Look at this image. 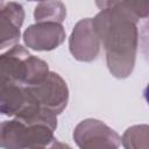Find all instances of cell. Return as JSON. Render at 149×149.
<instances>
[{"label":"cell","instance_id":"obj_1","mask_svg":"<svg viewBox=\"0 0 149 149\" xmlns=\"http://www.w3.org/2000/svg\"><path fill=\"white\" fill-rule=\"evenodd\" d=\"M100 12L92 19L106 54L109 72L119 79L132 74L139 47L137 22L149 13V2L97 1Z\"/></svg>","mask_w":149,"mask_h":149},{"label":"cell","instance_id":"obj_2","mask_svg":"<svg viewBox=\"0 0 149 149\" xmlns=\"http://www.w3.org/2000/svg\"><path fill=\"white\" fill-rule=\"evenodd\" d=\"M0 72L9 83L22 86H35L49 74L48 63L29 54L20 44L13 45L0 55Z\"/></svg>","mask_w":149,"mask_h":149},{"label":"cell","instance_id":"obj_3","mask_svg":"<svg viewBox=\"0 0 149 149\" xmlns=\"http://www.w3.org/2000/svg\"><path fill=\"white\" fill-rule=\"evenodd\" d=\"M54 129L44 125H27L16 119L0 123V148L34 149L48 144L55 137Z\"/></svg>","mask_w":149,"mask_h":149},{"label":"cell","instance_id":"obj_4","mask_svg":"<svg viewBox=\"0 0 149 149\" xmlns=\"http://www.w3.org/2000/svg\"><path fill=\"white\" fill-rule=\"evenodd\" d=\"M73 141L79 149H119L121 136L98 119H85L73 129Z\"/></svg>","mask_w":149,"mask_h":149},{"label":"cell","instance_id":"obj_5","mask_svg":"<svg viewBox=\"0 0 149 149\" xmlns=\"http://www.w3.org/2000/svg\"><path fill=\"white\" fill-rule=\"evenodd\" d=\"M27 87L35 101L55 115L61 114L69 102V87L57 72L50 71L42 83Z\"/></svg>","mask_w":149,"mask_h":149},{"label":"cell","instance_id":"obj_6","mask_svg":"<svg viewBox=\"0 0 149 149\" xmlns=\"http://www.w3.org/2000/svg\"><path fill=\"white\" fill-rule=\"evenodd\" d=\"M100 45L92 17H85L74 24L69 38V49L74 59L79 62L94 61L99 55Z\"/></svg>","mask_w":149,"mask_h":149},{"label":"cell","instance_id":"obj_7","mask_svg":"<svg viewBox=\"0 0 149 149\" xmlns=\"http://www.w3.org/2000/svg\"><path fill=\"white\" fill-rule=\"evenodd\" d=\"M65 30L61 23L35 22L23 33L24 44L35 51H51L65 41Z\"/></svg>","mask_w":149,"mask_h":149},{"label":"cell","instance_id":"obj_8","mask_svg":"<svg viewBox=\"0 0 149 149\" xmlns=\"http://www.w3.org/2000/svg\"><path fill=\"white\" fill-rule=\"evenodd\" d=\"M24 9L21 3L9 1L0 7V50L15 45L21 37Z\"/></svg>","mask_w":149,"mask_h":149},{"label":"cell","instance_id":"obj_9","mask_svg":"<svg viewBox=\"0 0 149 149\" xmlns=\"http://www.w3.org/2000/svg\"><path fill=\"white\" fill-rule=\"evenodd\" d=\"M34 104L37 102L27 86L6 84L0 88V114L14 119Z\"/></svg>","mask_w":149,"mask_h":149},{"label":"cell","instance_id":"obj_10","mask_svg":"<svg viewBox=\"0 0 149 149\" xmlns=\"http://www.w3.org/2000/svg\"><path fill=\"white\" fill-rule=\"evenodd\" d=\"M66 7L61 1H42L35 6L34 19L36 22H56L61 23L65 20Z\"/></svg>","mask_w":149,"mask_h":149},{"label":"cell","instance_id":"obj_11","mask_svg":"<svg viewBox=\"0 0 149 149\" xmlns=\"http://www.w3.org/2000/svg\"><path fill=\"white\" fill-rule=\"evenodd\" d=\"M149 127L147 125H135L126 129L121 137L123 149H148Z\"/></svg>","mask_w":149,"mask_h":149},{"label":"cell","instance_id":"obj_12","mask_svg":"<svg viewBox=\"0 0 149 149\" xmlns=\"http://www.w3.org/2000/svg\"><path fill=\"white\" fill-rule=\"evenodd\" d=\"M34 149H72L69 144L66 143H63L61 141H58L57 139H54L51 142H49L48 144L45 146H42V147H38V148H34Z\"/></svg>","mask_w":149,"mask_h":149},{"label":"cell","instance_id":"obj_13","mask_svg":"<svg viewBox=\"0 0 149 149\" xmlns=\"http://www.w3.org/2000/svg\"><path fill=\"white\" fill-rule=\"evenodd\" d=\"M6 84H13V83H9V81L7 80V78L0 72V88H1L2 86H5Z\"/></svg>","mask_w":149,"mask_h":149},{"label":"cell","instance_id":"obj_14","mask_svg":"<svg viewBox=\"0 0 149 149\" xmlns=\"http://www.w3.org/2000/svg\"><path fill=\"white\" fill-rule=\"evenodd\" d=\"M2 5H3V1H0V7H1Z\"/></svg>","mask_w":149,"mask_h":149}]
</instances>
